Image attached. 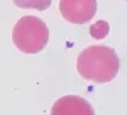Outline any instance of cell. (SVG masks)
I'll return each instance as SVG.
<instances>
[{
    "label": "cell",
    "instance_id": "obj_3",
    "mask_svg": "<svg viewBox=\"0 0 127 115\" xmlns=\"http://www.w3.org/2000/svg\"><path fill=\"white\" fill-rule=\"evenodd\" d=\"M59 8L63 17L73 24H85L97 11L96 0H60Z\"/></svg>",
    "mask_w": 127,
    "mask_h": 115
},
{
    "label": "cell",
    "instance_id": "obj_5",
    "mask_svg": "<svg viewBox=\"0 0 127 115\" xmlns=\"http://www.w3.org/2000/svg\"><path fill=\"white\" fill-rule=\"evenodd\" d=\"M13 2L21 8H34L44 11L50 6L52 0H13Z\"/></svg>",
    "mask_w": 127,
    "mask_h": 115
},
{
    "label": "cell",
    "instance_id": "obj_1",
    "mask_svg": "<svg viewBox=\"0 0 127 115\" xmlns=\"http://www.w3.org/2000/svg\"><path fill=\"white\" fill-rule=\"evenodd\" d=\"M120 68L116 52L104 44L85 48L77 59V71L86 80L95 83L112 82Z\"/></svg>",
    "mask_w": 127,
    "mask_h": 115
},
{
    "label": "cell",
    "instance_id": "obj_2",
    "mask_svg": "<svg viewBox=\"0 0 127 115\" xmlns=\"http://www.w3.org/2000/svg\"><path fill=\"white\" fill-rule=\"evenodd\" d=\"M14 46L25 54H36L44 49L49 40L47 24L36 16H24L16 23L12 34Z\"/></svg>",
    "mask_w": 127,
    "mask_h": 115
},
{
    "label": "cell",
    "instance_id": "obj_4",
    "mask_svg": "<svg viewBox=\"0 0 127 115\" xmlns=\"http://www.w3.org/2000/svg\"><path fill=\"white\" fill-rule=\"evenodd\" d=\"M50 115H95L94 108L79 96H64L54 103Z\"/></svg>",
    "mask_w": 127,
    "mask_h": 115
}]
</instances>
